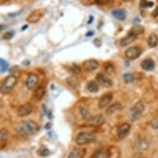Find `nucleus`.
Segmentation results:
<instances>
[{
    "mask_svg": "<svg viewBox=\"0 0 158 158\" xmlns=\"http://www.w3.org/2000/svg\"><path fill=\"white\" fill-rule=\"evenodd\" d=\"M152 17H153V18H157L158 17V8H156V9L152 12Z\"/></svg>",
    "mask_w": 158,
    "mask_h": 158,
    "instance_id": "obj_35",
    "label": "nucleus"
},
{
    "mask_svg": "<svg viewBox=\"0 0 158 158\" xmlns=\"http://www.w3.org/2000/svg\"><path fill=\"white\" fill-rule=\"evenodd\" d=\"M112 14L114 18L118 21H124L126 19V12L124 9H116L112 12Z\"/></svg>",
    "mask_w": 158,
    "mask_h": 158,
    "instance_id": "obj_19",
    "label": "nucleus"
},
{
    "mask_svg": "<svg viewBox=\"0 0 158 158\" xmlns=\"http://www.w3.org/2000/svg\"><path fill=\"white\" fill-rule=\"evenodd\" d=\"M0 67H1V72L2 73H4L5 71H7L8 70V69H9V63L6 61H4L3 58L0 59Z\"/></svg>",
    "mask_w": 158,
    "mask_h": 158,
    "instance_id": "obj_28",
    "label": "nucleus"
},
{
    "mask_svg": "<svg viewBox=\"0 0 158 158\" xmlns=\"http://www.w3.org/2000/svg\"><path fill=\"white\" fill-rule=\"evenodd\" d=\"M122 108L123 107L121 105V104H119V103H115V104H112L111 106L108 107V109L106 110V114L110 115V114H114L115 112L120 111Z\"/></svg>",
    "mask_w": 158,
    "mask_h": 158,
    "instance_id": "obj_22",
    "label": "nucleus"
},
{
    "mask_svg": "<svg viewBox=\"0 0 158 158\" xmlns=\"http://www.w3.org/2000/svg\"><path fill=\"white\" fill-rule=\"evenodd\" d=\"M94 35V32L93 31H90V32H88V33H86V37H91V36Z\"/></svg>",
    "mask_w": 158,
    "mask_h": 158,
    "instance_id": "obj_37",
    "label": "nucleus"
},
{
    "mask_svg": "<svg viewBox=\"0 0 158 158\" xmlns=\"http://www.w3.org/2000/svg\"><path fill=\"white\" fill-rule=\"evenodd\" d=\"M13 36H14V31H9L3 34V38L4 40H10V39H12Z\"/></svg>",
    "mask_w": 158,
    "mask_h": 158,
    "instance_id": "obj_30",
    "label": "nucleus"
},
{
    "mask_svg": "<svg viewBox=\"0 0 158 158\" xmlns=\"http://www.w3.org/2000/svg\"><path fill=\"white\" fill-rule=\"evenodd\" d=\"M98 5H106L109 2V0H94Z\"/></svg>",
    "mask_w": 158,
    "mask_h": 158,
    "instance_id": "obj_34",
    "label": "nucleus"
},
{
    "mask_svg": "<svg viewBox=\"0 0 158 158\" xmlns=\"http://www.w3.org/2000/svg\"><path fill=\"white\" fill-rule=\"evenodd\" d=\"M158 45V37L155 33H152L148 37V46L151 48H154Z\"/></svg>",
    "mask_w": 158,
    "mask_h": 158,
    "instance_id": "obj_23",
    "label": "nucleus"
},
{
    "mask_svg": "<svg viewBox=\"0 0 158 158\" xmlns=\"http://www.w3.org/2000/svg\"><path fill=\"white\" fill-rule=\"evenodd\" d=\"M144 110H145L144 103L142 101H138L130 110L131 119L132 121H137L138 119H139V118H140Z\"/></svg>",
    "mask_w": 158,
    "mask_h": 158,
    "instance_id": "obj_4",
    "label": "nucleus"
},
{
    "mask_svg": "<svg viewBox=\"0 0 158 158\" xmlns=\"http://www.w3.org/2000/svg\"><path fill=\"white\" fill-rule=\"evenodd\" d=\"M87 90L90 93H97L99 90V85L94 81H90L87 85Z\"/></svg>",
    "mask_w": 158,
    "mask_h": 158,
    "instance_id": "obj_24",
    "label": "nucleus"
},
{
    "mask_svg": "<svg viewBox=\"0 0 158 158\" xmlns=\"http://www.w3.org/2000/svg\"><path fill=\"white\" fill-rule=\"evenodd\" d=\"M71 71L74 74L78 75V74L80 73V68L78 65H71Z\"/></svg>",
    "mask_w": 158,
    "mask_h": 158,
    "instance_id": "obj_32",
    "label": "nucleus"
},
{
    "mask_svg": "<svg viewBox=\"0 0 158 158\" xmlns=\"http://www.w3.org/2000/svg\"><path fill=\"white\" fill-rule=\"evenodd\" d=\"M131 129V125L128 123H123L118 127V137L120 140H123L128 137Z\"/></svg>",
    "mask_w": 158,
    "mask_h": 158,
    "instance_id": "obj_7",
    "label": "nucleus"
},
{
    "mask_svg": "<svg viewBox=\"0 0 158 158\" xmlns=\"http://www.w3.org/2000/svg\"><path fill=\"white\" fill-rule=\"evenodd\" d=\"M78 156H79V152L76 149H74L70 152L67 158H78Z\"/></svg>",
    "mask_w": 158,
    "mask_h": 158,
    "instance_id": "obj_31",
    "label": "nucleus"
},
{
    "mask_svg": "<svg viewBox=\"0 0 158 158\" xmlns=\"http://www.w3.org/2000/svg\"><path fill=\"white\" fill-rule=\"evenodd\" d=\"M142 54V50L138 47H131L125 51V56L128 60H136Z\"/></svg>",
    "mask_w": 158,
    "mask_h": 158,
    "instance_id": "obj_6",
    "label": "nucleus"
},
{
    "mask_svg": "<svg viewBox=\"0 0 158 158\" xmlns=\"http://www.w3.org/2000/svg\"><path fill=\"white\" fill-rule=\"evenodd\" d=\"M151 127L153 129H155V130L158 129V118L152 119V122H151Z\"/></svg>",
    "mask_w": 158,
    "mask_h": 158,
    "instance_id": "obj_33",
    "label": "nucleus"
},
{
    "mask_svg": "<svg viewBox=\"0 0 158 158\" xmlns=\"http://www.w3.org/2000/svg\"><path fill=\"white\" fill-rule=\"evenodd\" d=\"M51 128V123H47V125L45 126V128L46 129H49V128Z\"/></svg>",
    "mask_w": 158,
    "mask_h": 158,
    "instance_id": "obj_39",
    "label": "nucleus"
},
{
    "mask_svg": "<svg viewBox=\"0 0 158 158\" xmlns=\"http://www.w3.org/2000/svg\"><path fill=\"white\" fill-rule=\"evenodd\" d=\"M96 138V136L92 132H79V134L76 136L75 142L79 146H83V145H86V144L93 142Z\"/></svg>",
    "mask_w": 158,
    "mask_h": 158,
    "instance_id": "obj_3",
    "label": "nucleus"
},
{
    "mask_svg": "<svg viewBox=\"0 0 158 158\" xmlns=\"http://www.w3.org/2000/svg\"><path fill=\"white\" fill-rule=\"evenodd\" d=\"M139 5L141 9H150L154 6V3L152 1H148V0H141Z\"/></svg>",
    "mask_w": 158,
    "mask_h": 158,
    "instance_id": "obj_25",
    "label": "nucleus"
},
{
    "mask_svg": "<svg viewBox=\"0 0 158 158\" xmlns=\"http://www.w3.org/2000/svg\"><path fill=\"white\" fill-rule=\"evenodd\" d=\"M148 146H149V144L147 142V141L146 139H144V138H142V139H138L136 142V143H135L136 148L138 150H141V151L146 150L148 148Z\"/></svg>",
    "mask_w": 158,
    "mask_h": 158,
    "instance_id": "obj_21",
    "label": "nucleus"
},
{
    "mask_svg": "<svg viewBox=\"0 0 158 158\" xmlns=\"http://www.w3.org/2000/svg\"><path fill=\"white\" fill-rule=\"evenodd\" d=\"M123 81L127 84L128 83H132L134 80V75L131 73H126L123 75Z\"/></svg>",
    "mask_w": 158,
    "mask_h": 158,
    "instance_id": "obj_27",
    "label": "nucleus"
},
{
    "mask_svg": "<svg viewBox=\"0 0 158 158\" xmlns=\"http://www.w3.org/2000/svg\"><path fill=\"white\" fill-rule=\"evenodd\" d=\"M44 15V10L43 9H36L32 11L30 13L27 18H26V22L29 23H36L38 21H40L42 16Z\"/></svg>",
    "mask_w": 158,
    "mask_h": 158,
    "instance_id": "obj_5",
    "label": "nucleus"
},
{
    "mask_svg": "<svg viewBox=\"0 0 158 158\" xmlns=\"http://www.w3.org/2000/svg\"><path fill=\"white\" fill-rule=\"evenodd\" d=\"M83 67L86 71H89V72L94 71L99 67V62L94 59H90V60H87V61H84Z\"/></svg>",
    "mask_w": 158,
    "mask_h": 158,
    "instance_id": "obj_10",
    "label": "nucleus"
},
{
    "mask_svg": "<svg viewBox=\"0 0 158 158\" xmlns=\"http://www.w3.org/2000/svg\"><path fill=\"white\" fill-rule=\"evenodd\" d=\"M38 130H39L38 124L35 121L32 120L21 121L15 128L16 134L22 138H26L34 135L38 132Z\"/></svg>",
    "mask_w": 158,
    "mask_h": 158,
    "instance_id": "obj_1",
    "label": "nucleus"
},
{
    "mask_svg": "<svg viewBox=\"0 0 158 158\" xmlns=\"http://www.w3.org/2000/svg\"><path fill=\"white\" fill-rule=\"evenodd\" d=\"M8 138H9V132L6 129H1L0 132V147L1 149H3L4 146H6L7 142H8Z\"/></svg>",
    "mask_w": 158,
    "mask_h": 158,
    "instance_id": "obj_17",
    "label": "nucleus"
},
{
    "mask_svg": "<svg viewBox=\"0 0 158 158\" xmlns=\"http://www.w3.org/2000/svg\"><path fill=\"white\" fill-rule=\"evenodd\" d=\"M45 94H46V89L41 85L38 88L36 89L35 91L33 92V99L36 101H40L41 100H42V98L44 97Z\"/></svg>",
    "mask_w": 158,
    "mask_h": 158,
    "instance_id": "obj_15",
    "label": "nucleus"
},
{
    "mask_svg": "<svg viewBox=\"0 0 158 158\" xmlns=\"http://www.w3.org/2000/svg\"><path fill=\"white\" fill-rule=\"evenodd\" d=\"M141 67L144 70L151 71V70H154V68H155V62L153 61V60H152V59H145L141 63Z\"/></svg>",
    "mask_w": 158,
    "mask_h": 158,
    "instance_id": "obj_14",
    "label": "nucleus"
},
{
    "mask_svg": "<svg viewBox=\"0 0 158 158\" xmlns=\"http://www.w3.org/2000/svg\"><path fill=\"white\" fill-rule=\"evenodd\" d=\"M32 112V107L28 103L21 105L18 109V114L19 117H26L27 115H29Z\"/></svg>",
    "mask_w": 158,
    "mask_h": 158,
    "instance_id": "obj_11",
    "label": "nucleus"
},
{
    "mask_svg": "<svg viewBox=\"0 0 158 158\" xmlns=\"http://www.w3.org/2000/svg\"><path fill=\"white\" fill-rule=\"evenodd\" d=\"M91 158H110V152L106 149H100L94 152Z\"/></svg>",
    "mask_w": 158,
    "mask_h": 158,
    "instance_id": "obj_20",
    "label": "nucleus"
},
{
    "mask_svg": "<svg viewBox=\"0 0 158 158\" xmlns=\"http://www.w3.org/2000/svg\"><path fill=\"white\" fill-rule=\"evenodd\" d=\"M140 19L139 18H134V20H133V23H134V25H137V24H139L140 23Z\"/></svg>",
    "mask_w": 158,
    "mask_h": 158,
    "instance_id": "obj_36",
    "label": "nucleus"
},
{
    "mask_svg": "<svg viewBox=\"0 0 158 158\" xmlns=\"http://www.w3.org/2000/svg\"><path fill=\"white\" fill-rule=\"evenodd\" d=\"M93 21H94V17L90 15V20H89V22H88V24L92 23H93Z\"/></svg>",
    "mask_w": 158,
    "mask_h": 158,
    "instance_id": "obj_38",
    "label": "nucleus"
},
{
    "mask_svg": "<svg viewBox=\"0 0 158 158\" xmlns=\"http://www.w3.org/2000/svg\"><path fill=\"white\" fill-rule=\"evenodd\" d=\"M18 79L13 75L7 76L1 85V93L3 94H9L17 84Z\"/></svg>",
    "mask_w": 158,
    "mask_h": 158,
    "instance_id": "obj_2",
    "label": "nucleus"
},
{
    "mask_svg": "<svg viewBox=\"0 0 158 158\" xmlns=\"http://www.w3.org/2000/svg\"><path fill=\"white\" fill-rule=\"evenodd\" d=\"M80 114L82 115V117L85 119L89 120L90 118V112L86 108H80Z\"/></svg>",
    "mask_w": 158,
    "mask_h": 158,
    "instance_id": "obj_29",
    "label": "nucleus"
},
{
    "mask_svg": "<svg viewBox=\"0 0 158 158\" xmlns=\"http://www.w3.org/2000/svg\"><path fill=\"white\" fill-rule=\"evenodd\" d=\"M96 79L98 80L100 85H101L104 87H106V88H109L113 85L111 79H109L108 76L104 75V74H98L96 75Z\"/></svg>",
    "mask_w": 158,
    "mask_h": 158,
    "instance_id": "obj_9",
    "label": "nucleus"
},
{
    "mask_svg": "<svg viewBox=\"0 0 158 158\" xmlns=\"http://www.w3.org/2000/svg\"><path fill=\"white\" fill-rule=\"evenodd\" d=\"M136 39H137V36L132 35V34H128V35L126 36L125 37H123V39H121L119 44H120L121 47H127V46H128V45L132 44L133 41H136Z\"/></svg>",
    "mask_w": 158,
    "mask_h": 158,
    "instance_id": "obj_16",
    "label": "nucleus"
},
{
    "mask_svg": "<svg viewBox=\"0 0 158 158\" xmlns=\"http://www.w3.org/2000/svg\"><path fill=\"white\" fill-rule=\"evenodd\" d=\"M51 151L49 149H47V147H41L40 149L37 150V155L42 157H47L51 155Z\"/></svg>",
    "mask_w": 158,
    "mask_h": 158,
    "instance_id": "obj_26",
    "label": "nucleus"
},
{
    "mask_svg": "<svg viewBox=\"0 0 158 158\" xmlns=\"http://www.w3.org/2000/svg\"><path fill=\"white\" fill-rule=\"evenodd\" d=\"M104 123V118L102 114H98V115L93 116L88 120L89 124L94 127L101 126Z\"/></svg>",
    "mask_w": 158,
    "mask_h": 158,
    "instance_id": "obj_12",
    "label": "nucleus"
},
{
    "mask_svg": "<svg viewBox=\"0 0 158 158\" xmlns=\"http://www.w3.org/2000/svg\"><path fill=\"white\" fill-rule=\"evenodd\" d=\"M123 2H127V3H128V2H132V1H133V0H123Z\"/></svg>",
    "mask_w": 158,
    "mask_h": 158,
    "instance_id": "obj_42",
    "label": "nucleus"
},
{
    "mask_svg": "<svg viewBox=\"0 0 158 158\" xmlns=\"http://www.w3.org/2000/svg\"><path fill=\"white\" fill-rule=\"evenodd\" d=\"M38 76L36 74H29L26 79V87L28 90H33L37 85L38 83Z\"/></svg>",
    "mask_w": 158,
    "mask_h": 158,
    "instance_id": "obj_8",
    "label": "nucleus"
},
{
    "mask_svg": "<svg viewBox=\"0 0 158 158\" xmlns=\"http://www.w3.org/2000/svg\"><path fill=\"white\" fill-rule=\"evenodd\" d=\"M4 26H5V27H6V25H3V24H2V25H1V31H3V27H4Z\"/></svg>",
    "mask_w": 158,
    "mask_h": 158,
    "instance_id": "obj_41",
    "label": "nucleus"
},
{
    "mask_svg": "<svg viewBox=\"0 0 158 158\" xmlns=\"http://www.w3.org/2000/svg\"><path fill=\"white\" fill-rule=\"evenodd\" d=\"M145 31V28L144 26H142L140 24H137V25H134L133 26L131 27V29L129 30V34H132V35L137 36L138 37V35H141Z\"/></svg>",
    "mask_w": 158,
    "mask_h": 158,
    "instance_id": "obj_18",
    "label": "nucleus"
},
{
    "mask_svg": "<svg viewBox=\"0 0 158 158\" xmlns=\"http://www.w3.org/2000/svg\"><path fill=\"white\" fill-rule=\"evenodd\" d=\"M27 27H28V25H24V26L22 27V30H23H23H26Z\"/></svg>",
    "mask_w": 158,
    "mask_h": 158,
    "instance_id": "obj_40",
    "label": "nucleus"
},
{
    "mask_svg": "<svg viewBox=\"0 0 158 158\" xmlns=\"http://www.w3.org/2000/svg\"><path fill=\"white\" fill-rule=\"evenodd\" d=\"M113 100V94L112 93H107V94H104L103 96L100 99L99 101V108H104L107 105L109 104V103L111 102Z\"/></svg>",
    "mask_w": 158,
    "mask_h": 158,
    "instance_id": "obj_13",
    "label": "nucleus"
}]
</instances>
